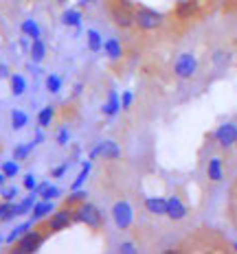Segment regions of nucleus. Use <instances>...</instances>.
I'll return each instance as SVG.
<instances>
[{
  "label": "nucleus",
  "instance_id": "43",
  "mask_svg": "<svg viewBox=\"0 0 237 254\" xmlns=\"http://www.w3.org/2000/svg\"><path fill=\"white\" fill-rule=\"evenodd\" d=\"M88 2H90V0H79V4H88Z\"/></svg>",
  "mask_w": 237,
  "mask_h": 254
},
{
  "label": "nucleus",
  "instance_id": "15",
  "mask_svg": "<svg viewBox=\"0 0 237 254\" xmlns=\"http://www.w3.org/2000/svg\"><path fill=\"white\" fill-rule=\"evenodd\" d=\"M62 22H64V26H81V13L77 9H66L62 13Z\"/></svg>",
  "mask_w": 237,
  "mask_h": 254
},
{
  "label": "nucleus",
  "instance_id": "31",
  "mask_svg": "<svg viewBox=\"0 0 237 254\" xmlns=\"http://www.w3.org/2000/svg\"><path fill=\"white\" fill-rule=\"evenodd\" d=\"M22 187L26 190H35V187H38V180H35V176H31V173H26L24 180H22Z\"/></svg>",
  "mask_w": 237,
  "mask_h": 254
},
{
  "label": "nucleus",
  "instance_id": "3",
  "mask_svg": "<svg viewBox=\"0 0 237 254\" xmlns=\"http://www.w3.org/2000/svg\"><path fill=\"white\" fill-rule=\"evenodd\" d=\"M134 22L141 26L143 31H154L158 26H162L165 22V15L158 13V11H152V9H139L134 15Z\"/></svg>",
  "mask_w": 237,
  "mask_h": 254
},
{
  "label": "nucleus",
  "instance_id": "26",
  "mask_svg": "<svg viewBox=\"0 0 237 254\" xmlns=\"http://www.w3.org/2000/svg\"><path fill=\"white\" fill-rule=\"evenodd\" d=\"M46 90H49L51 94H57V92H60V90H62V77L55 75V72L46 77Z\"/></svg>",
  "mask_w": 237,
  "mask_h": 254
},
{
  "label": "nucleus",
  "instance_id": "20",
  "mask_svg": "<svg viewBox=\"0 0 237 254\" xmlns=\"http://www.w3.org/2000/svg\"><path fill=\"white\" fill-rule=\"evenodd\" d=\"M26 92V79L22 75H11V94L20 97Z\"/></svg>",
  "mask_w": 237,
  "mask_h": 254
},
{
  "label": "nucleus",
  "instance_id": "2",
  "mask_svg": "<svg viewBox=\"0 0 237 254\" xmlns=\"http://www.w3.org/2000/svg\"><path fill=\"white\" fill-rule=\"evenodd\" d=\"M44 243V235H40V230H26L22 237L18 239V246H15L13 252L18 254H33L38 252Z\"/></svg>",
  "mask_w": 237,
  "mask_h": 254
},
{
  "label": "nucleus",
  "instance_id": "1",
  "mask_svg": "<svg viewBox=\"0 0 237 254\" xmlns=\"http://www.w3.org/2000/svg\"><path fill=\"white\" fill-rule=\"evenodd\" d=\"M73 221L86 224V226H90V228H99L103 217H101V210H99L94 204H81L77 213H73Z\"/></svg>",
  "mask_w": 237,
  "mask_h": 254
},
{
  "label": "nucleus",
  "instance_id": "34",
  "mask_svg": "<svg viewBox=\"0 0 237 254\" xmlns=\"http://www.w3.org/2000/svg\"><path fill=\"white\" fill-rule=\"evenodd\" d=\"M68 140H71V134H68V129H64V127H62L60 129V134H57V145H68Z\"/></svg>",
  "mask_w": 237,
  "mask_h": 254
},
{
  "label": "nucleus",
  "instance_id": "17",
  "mask_svg": "<svg viewBox=\"0 0 237 254\" xmlns=\"http://www.w3.org/2000/svg\"><path fill=\"white\" fill-rule=\"evenodd\" d=\"M88 49H90L92 53H99L103 49V38H101L99 31H94V29L88 31Z\"/></svg>",
  "mask_w": 237,
  "mask_h": 254
},
{
  "label": "nucleus",
  "instance_id": "25",
  "mask_svg": "<svg viewBox=\"0 0 237 254\" xmlns=\"http://www.w3.org/2000/svg\"><path fill=\"white\" fill-rule=\"evenodd\" d=\"M33 147H35V142H22V145H18V147H15L13 158H15V160H24V158L29 156L31 151H33Z\"/></svg>",
  "mask_w": 237,
  "mask_h": 254
},
{
  "label": "nucleus",
  "instance_id": "7",
  "mask_svg": "<svg viewBox=\"0 0 237 254\" xmlns=\"http://www.w3.org/2000/svg\"><path fill=\"white\" fill-rule=\"evenodd\" d=\"M71 224H73V213L71 210H57V213H53L51 219H49V230L51 232H60V230L68 228Z\"/></svg>",
  "mask_w": 237,
  "mask_h": 254
},
{
  "label": "nucleus",
  "instance_id": "32",
  "mask_svg": "<svg viewBox=\"0 0 237 254\" xmlns=\"http://www.w3.org/2000/svg\"><path fill=\"white\" fill-rule=\"evenodd\" d=\"M0 193H2V199H4V202H11V199L15 197V195H18V189H15V187H9V189H0Z\"/></svg>",
  "mask_w": 237,
  "mask_h": 254
},
{
  "label": "nucleus",
  "instance_id": "38",
  "mask_svg": "<svg viewBox=\"0 0 237 254\" xmlns=\"http://www.w3.org/2000/svg\"><path fill=\"white\" fill-rule=\"evenodd\" d=\"M68 171V165H62V167H57V169H53V178H62L64 173Z\"/></svg>",
  "mask_w": 237,
  "mask_h": 254
},
{
  "label": "nucleus",
  "instance_id": "40",
  "mask_svg": "<svg viewBox=\"0 0 237 254\" xmlns=\"http://www.w3.org/2000/svg\"><path fill=\"white\" fill-rule=\"evenodd\" d=\"M42 140H44V134H42V131H38V134H35V145H38V142H42Z\"/></svg>",
  "mask_w": 237,
  "mask_h": 254
},
{
  "label": "nucleus",
  "instance_id": "36",
  "mask_svg": "<svg viewBox=\"0 0 237 254\" xmlns=\"http://www.w3.org/2000/svg\"><path fill=\"white\" fill-rule=\"evenodd\" d=\"M132 97H134V92H130V90H128V92H123V97H121V108L128 110L132 105Z\"/></svg>",
  "mask_w": 237,
  "mask_h": 254
},
{
  "label": "nucleus",
  "instance_id": "42",
  "mask_svg": "<svg viewBox=\"0 0 237 254\" xmlns=\"http://www.w3.org/2000/svg\"><path fill=\"white\" fill-rule=\"evenodd\" d=\"M7 180H9V178H7V176H4V173H0V189H2V187H4V182H7Z\"/></svg>",
  "mask_w": 237,
  "mask_h": 254
},
{
  "label": "nucleus",
  "instance_id": "6",
  "mask_svg": "<svg viewBox=\"0 0 237 254\" xmlns=\"http://www.w3.org/2000/svg\"><path fill=\"white\" fill-rule=\"evenodd\" d=\"M119 156H121V149L114 140L99 142V145L90 151V160H94V158H108V160H114V158H119Z\"/></svg>",
  "mask_w": 237,
  "mask_h": 254
},
{
  "label": "nucleus",
  "instance_id": "22",
  "mask_svg": "<svg viewBox=\"0 0 237 254\" xmlns=\"http://www.w3.org/2000/svg\"><path fill=\"white\" fill-rule=\"evenodd\" d=\"M26 123H29V116H26L22 110H13L11 112V127L13 129H22V127H26Z\"/></svg>",
  "mask_w": 237,
  "mask_h": 254
},
{
  "label": "nucleus",
  "instance_id": "18",
  "mask_svg": "<svg viewBox=\"0 0 237 254\" xmlns=\"http://www.w3.org/2000/svg\"><path fill=\"white\" fill-rule=\"evenodd\" d=\"M53 116H55V108H53V105H46V108H42L40 114H38V125L40 127H49L51 121H53Z\"/></svg>",
  "mask_w": 237,
  "mask_h": 254
},
{
  "label": "nucleus",
  "instance_id": "41",
  "mask_svg": "<svg viewBox=\"0 0 237 254\" xmlns=\"http://www.w3.org/2000/svg\"><path fill=\"white\" fill-rule=\"evenodd\" d=\"M0 77H7V66L4 64H0Z\"/></svg>",
  "mask_w": 237,
  "mask_h": 254
},
{
  "label": "nucleus",
  "instance_id": "21",
  "mask_svg": "<svg viewBox=\"0 0 237 254\" xmlns=\"http://www.w3.org/2000/svg\"><path fill=\"white\" fill-rule=\"evenodd\" d=\"M22 33L26 35V38H31V40H35V38H40V26L35 20H24L22 22Z\"/></svg>",
  "mask_w": 237,
  "mask_h": 254
},
{
  "label": "nucleus",
  "instance_id": "12",
  "mask_svg": "<svg viewBox=\"0 0 237 254\" xmlns=\"http://www.w3.org/2000/svg\"><path fill=\"white\" fill-rule=\"evenodd\" d=\"M145 208L152 215H165L167 213V199L162 197H147L145 199Z\"/></svg>",
  "mask_w": 237,
  "mask_h": 254
},
{
  "label": "nucleus",
  "instance_id": "23",
  "mask_svg": "<svg viewBox=\"0 0 237 254\" xmlns=\"http://www.w3.org/2000/svg\"><path fill=\"white\" fill-rule=\"evenodd\" d=\"M112 15H114V20H117V24H119V26H123V29H128V26L134 22V18H132L128 11H123V9H114Z\"/></svg>",
  "mask_w": 237,
  "mask_h": 254
},
{
  "label": "nucleus",
  "instance_id": "29",
  "mask_svg": "<svg viewBox=\"0 0 237 254\" xmlns=\"http://www.w3.org/2000/svg\"><path fill=\"white\" fill-rule=\"evenodd\" d=\"M18 171H20V169H18V162H15V160L2 162V173L7 178H15V176H18Z\"/></svg>",
  "mask_w": 237,
  "mask_h": 254
},
{
  "label": "nucleus",
  "instance_id": "16",
  "mask_svg": "<svg viewBox=\"0 0 237 254\" xmlns=\"http://www.w3.org/2000/svg\"><path fill=\"white\" fill-rule=\"evenodd\" d=\"M31 60L33 62H42L46 57V46H44V42H42L40 38H35L33 40V44H31Z\"/></svg>",
  "mask_w": 237,
  "mask_h": 254
},
{
  "label": "nucleus",
  "instance_id": "27",
  "mask_svg": "<svg viewBox=\"0 0 237 254\" xmlns=\"http://www.w3.org/2000/svg\"><path fill=\"white\" fill-rule=\"evenodd\" d=\"M88 173H90V162H83V169L79 171V176H77L75 182H73V187H71V189H73V190H75V189H81V184L86 182Z\"/></svg>",
  "mask_w": 237,
  "mask_h": 254
},
{
  "label": "nucleus",
  "instance_id": "19",
  "mask_svg": "<svg viewBox=\"0 0 237 254\" xmlns=\"http://www.w3.org/2000/svg\"><path fill=\"white\" fill-rule=\"evenodd\" d=\"M103 49H105V53H108L110 60H119V57H121V44H119L117 38H110L103 44Z\"/></svg>",
  "mask_w": 237,
  "mask_h": 254
},
{
  "label": "nucleus",
  "instance_id": "14",
  "mask_svg": "<svg viewBox=\"0 0 237 254\" xmlns=\"http://www.w3.org/2000/svg\"><path fill=\"white\" fill-rule=\"evenodd\" d=\"M33 204H35V190H33V193H31L26 199H22V202H20V204H15V206H13V217L26 215L31 208H33Z\"/></svg>",
  "mask_w": 237,
  "mask_h": 254
},
{
  "label": "nucleus",
  "instance_id": "10",
  "mask_svg": "<svg viewBox=\"0 0 237 254\" xmlns=\"http://www.w3.org/2000/svg\"><path fill=\"white\" fill-rule=\"evenodd\" d=\"M196 11H198V0H180V2L176 4V15L180 20L191 18Z\"/></svg>",
  "mask_w": 237,
  "mask_h": 254
},
{
  "label": "nucleus",
  "instance_id": "30",
  "mask_svg": "<svg viewBox=\"0 0 237 254\" xmlns=\"http://www.w3.org/2000/svg\"><path fill=\"white\" fill-rule=\"evenodd\" d=\"M60 195H62V190L57 189V187H51V184H49V187H46V190L40 195V197H42V199H49V202H53V199H57Z\"/></svg>",
  "mask_w": 237,
  "mask_h": 254
},
{
  "label": "nucleus",
  "instance_id": "44",
  "mask_svg": "<svg viewBox=\"0 0 237 254\" xmlns=\"http://www.w3.org/2000/svg\"><path fill=\"white\" fill-rule=\"evenodd\" d=\"M0 243H2V239H0Z\"/></svg>",
  "mask_w": 237,
  "mask_h": 254
},
{
  "label": "nucleus",
  "instance_id": "35",
  "mask_svg": "<svg viewBox=\"0 0 237 254\" xmlns=\"http://www.w3.org/2000/svg\"><path fill=\"white\" fill-rule=\"evenodd\" d=\"M83 199H86V193H83V190H79V189H75L71 193V197H68V202H83Z\"/></svg>",
  "mask_w": 237,
  "mask_h": 254
},
{
  "label": "nucleus",
  "instance_id": "4",
  "mask_svg": "<svg viewBox=\"0 0 237 254\" xmlns=\"http://www.w3.org/2000/svg\"><path fill=\"white\" fill-rule=\"evenodd\" d=\"M112 219L114 224H117V228L125 230L132 226V219H134V210H132V206L128 202H117L112 206Z\"/></svg>",
  "mask_w": 237,
  "mask_h": 254
},
{
  "label": "nucleus",
  "instance_id": "13",
  "mask_svg": "<svg viewBox=\"0 0 237 254\" xmlns=\"http://www.w3.org/2000/svg\"><path fill=\"white\" fill-rule=\"evenodd\" d=\"M101 110H103L105 116H114V114H117L119 110H121V99H119V94H117V92H110V94H108V101L103 103Z\"/></svg>",
  "mask_w": 237,
  "mask_h": 254
},
{
  "label": "nucleus",
  "instance_id": "5",
  "mask_svg": "<svg viewBox=\"0 0 237 254\" xmlns=\"http://www.w3.org/2000/svg\"><path fill=\"white\" fill-rule=\"evenodd\" d=\"M196 68H198V62H196V57L193 55H189V53H184V55L178 57V62H176V66H173V70H176V75L180 77V79H189L196 72Z\"/></svg>",
  "mask_w": 237,
  "mask_h": 254
},
{
  "label": "nucleus",
  "instance_id": "33",
  "mask_svg": "<svg viewBox=\"0 0 237 254\" xmlns=\"http://www.w3.org/2000/svg\"><path fill=\"white\" fill-rule=\"evenodd\" d=\"M213 62H215V66H224V64H229V55L222 53V51H218L213 55Z\"/></svg>",
  "mask_w": 237,
  "mask_h": 254
},
{
  "label": "nucleus",
  "instance_id": "24",
  "mask_svg": "<svg viewBox=\"0 0 237 254\" xmlns=\"http://www.w3.org/2000/svg\"><path fill=\"white\" fill-rule=\"evenodd\" d=\"M209 178L213 180V182L222 180V162H220L218 158H213V160L209 162Z\"/></svg>",
  "mask_w": 237,
  "mask_h": 254
},
{
  "label": "nucleus",
  "instance_id": "9",
  "mask_svg": "<svg viewBox=\"0 0 237 254\" xmlns=\"http://www.w3.org/2000/svg\"><path fill=\"white\" fill-rule=\"evenodd\" d=\"M215 136H218V140H220V145H222V147H231L237 140V127L231 125V123L229 125H222Z\"/></svg>",
  "mask_w": 237,
  "mask_h": 254
},
{
  "label": "nucleus",
  "instance_id": "28",
  "mask_svg": "<svg viewBox=\"0 0 237 254\" xmlns=\"http://www.w3.org/2000/svg\"><path fill=\"white\" fill-rule=\"evenodd\" d=\"M26 230H31V224H22V226H18V228H13V230H11V235H9L4 241H7V243H15V241L20 239V237L24 235Z\"/></svg>",
  "mask_w": 237,
  "mask_h": 254
},
{
  "label": "nucleus",
  "instance_id": "11",
  "mask_svg": "<svg viewBox=\"0 0 237 254\" xmlns=\"http://www.w3.org/2000/svg\"><path fill=\"white\" fill-rule=\"evenodd\" d=\"M53 210H55V206H53V202H49V199H42V202H35L33 208H31V213H33V219H44L46 215H51Z\"/></svg>",
  "mask_w": 237,
  "mask_h": 254
},
{
  "label": "nucleus",
  "instance_id": "39",
  "mask_svg": "<svg viewBox=\"0 0 237 254\" xmlns=\"http://www.w3.org/2000/svg\"><path fill=\"white\" fill-rule=\"evenodd\" d=\"M81 90H83V86H81V83H77V86L73 88V97H79V94H81Z\"/></svg>",
  "mask_w": 237,
  "mask_h": 254
},
{
  "label": "nucleus",
  "instance_id": "8",
  "mask_svg": "<svg viewBox=\"0 0 237 254\" xmlns=\"http://www.w3.org/2000/svg\"><path fill=\"white\" fill-rule=\"evenodd\" d=\"M169 219L173 221H178V219H182L184 215H187V206H184L178 197H169L167 199V213H165Z\"/></svg>",
  "mask_w": 237,
  "mask_h": 254
},
{
  "label": "nucleus",
  "instance_id": "37",
  "mask_svg": "<svg viewBox=\"0 0 237 254\" xmlns=\"http://www.w3.org/2000/svg\"><path fill=\"white\" fill-rule=\"evenodd\" d=\"M119 252H121V254H134V252H136V248L132 246V243H121Z\"/></svg>",
  "mask_w": 237,
  "mask_h": 254
}]
</instances>
